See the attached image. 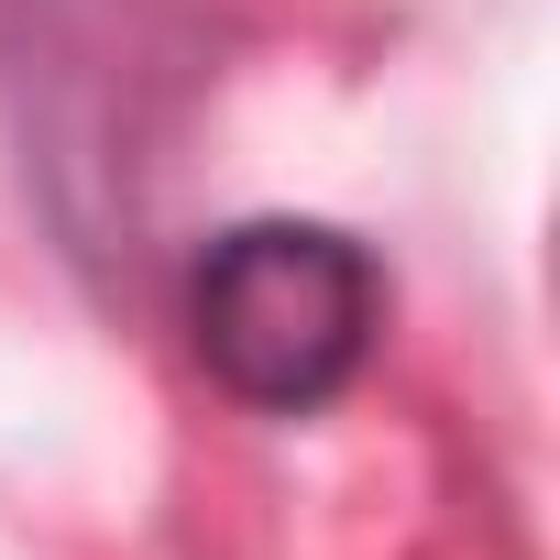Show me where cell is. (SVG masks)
I'll use <instances>...</instances> for the list:
<instances>
[{
	"instance_id": "1",
	"label": "cell",
	"mask_w": 560,
	"mask_h": 560,
	"mask_svg": "<svg viewBox=\"0 0 560 560\" xmlns=\"http://www.w3.org/2000/svg\"><path fill=\"white\" fill-rule=\"evenodd\" d=\"M385 341V264L330 220H231L187 264V352L242 418H319Z\"/></svg>"
}]
</instances>
